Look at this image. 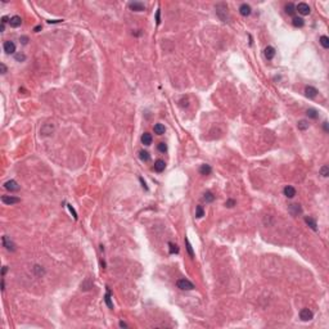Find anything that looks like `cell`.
I'll return each instance as SVG.
<instances>
[{"mask_svg": "<svg viewBox=\"0 0 329 329\" xmlns=\"http://www.w3.org/2000/svg\"><path fill=\"white\" fill-rule=\"evenodd\" d=\"M251 12H252V9H251V7L247 4V3H244V4H242L241 7H239V13H241L243 17H248L251 14Z\"/></svg>", "mask_w": 329, "mask_h": 329, "instance_id": "cell-12", "label": "cell"}, {"mask_svg": "<svg viewBox=\"0 0 329 329\" xmlns=\"http://www.w3.org/2000/svg\"><path fill=\"white\" fill-rule=\"evenodd\" d=\"M305 223H306L307 225H309L310 228L314 230V232H316V230H318V224H316V220L314 219V217L306 216V217H305Z\"/></svg>", "mask_w": 329, "mask_h": 329, "instance_id": "cell-15", "label": "cell"}, {"mask_svg": "<svg viewBox=\"0 0 329 329\" xmlns=\"http://www.w3.org/2000/svg\"><path fill=\"white\" fill-rule=\"evenodd\" d=\"M53 131H54V126H53L52 124H45L43 127H41L40 133L43 134V135H50Z\"/></svg>", "mask_w": 329, "mask_h": 329, "instance_id": "cell-16", "label": "cell"}, {"mask_svg": "<svg viewBox=\"0 0 329 329\" xmlns=\"http://www.w3.org/2000/svg\"><path fill=\"white\" fill-rule=\"evenodd\" d=\"M4 28H5V25H1V27H0V31H4Z\"/></svg>", "mask_w": 329, "mask_h": 329, "instance_id": "cell-49", "label": "cell"}, {"mask_svg": "<svg viewBox=\"0 0 329 329\" xmlns=\"http://www.w3.org/2000/svg\"><path fill=\"white\" fill-rule=\"evenodd\" d=\"M176 285H178V288L183 289V291H192V289L196 288L194 284L188 279H179L178 282H176Z\"/></svg>", "mask_w": 329, "mask_h": 329, "instance_id": "cell-2", "label": "cell"}, {"mask_svg": "<svg viewBox=\"0 0 329 329\" xmlns=\"http://www.w3.org/2000/svg\"><path fill=\"white\" fill-rule=\"evenodd\" d=\"M104 301H106L107 306H108L109 309H113V303H112V301H111V291L109 289H107V294H106V297H104Z\"/></svg>", "mask_w": 329, "mask_h": 329, "instance_id": "cell-29", "label": "cell"}, {"mask_svg": "<svg viewBox=\"0 0 329 329\" xmlns=\"http://www.w3.org/2000/svg\"><path fill=\"white\" fill-rule=\"evenodd\" d=\"M7 270H8L7 266H4V267H3V270H1V275H4L5 273H7Z\"/></svg>", "mask_w": 329, "mask_h": 329, "instance_id": "cell-47", "label": "cell"}, {"mask_svg": "<svg viewBox=\"0 0 329 329\" xmlns=\"http://www.w3.org/2000/svg\"><path fill=\"white\" fill-rule=\"evenodd\" d=\"M3 246L7 248L8 251H16V244H14L9 239V237H7V235L3 237Z\"/></svg>", "mask_w": 329, "mask_h": 329, "instance_id": "cell-9", "label": "cell"}, {"mask_svg": "<svg viewBox=\"0 0 329 329\" xmlns=\"http://www.w3.org/2000/svg\"><path fill=\"white\" fill-rule=\"evenodd\" d=\"M324 130L327 131V133L329 131V129H328V122H324Z\"/></svg>", "mask_w": 329, "mask_h": 329, "instance_id": "cell-46", "label": "cell"}, {"mask_svg": "<svg viewBox=\"0 0 329 329\" xmlns=\"http://www.w3.org/2000/svg\"><path fill=\"white\" fill-rule=\"evenodd\" d=\"M199 172H201V175H205V176H207V175H211V172H212V167L210 166V164H202L201 167H199Z\"/></svg>", "mask_w": 329, "mask_h": 329, "instance_id": "cell-19", "label": "cell"}, {"mask_svg": "<svg viewBox=\"0 0 329 329\" xmlns=\"http://www.w3.org/2000/svg\"><path fill=\"white\" fill-rule=\"evenodd\" d=\"M285 13L289 14V16H294L296 14V5L293 3H288L285 5Z\"/></svg>", "mask_w": 329, "mask_h": 329, "instance_id": "cell-21", "label": "cell"}, {"mask_svg": "<svg viewBox=\"0 0 329 329\" xmlns=\"http://www.w3.org/2000/svg\"><path fill=\"white\" fill-rule=\"evenodd\" d=\"M296 12H298L302 16H309L311 9L309 4H306V3H298V5H296Z\"/></svg>", "mask_w": 329, "mask_h": 329, "instance_id": "cell-3", "label": "cell"}, {"mask_svg": "<svg viewBox=\"0 0 329 329\" xmlns=\"http://www.w3.org/2000/svg\"><path fill=\"white\" fill-rule=\"evenodd\" d=\"M9 21H10V19L8 18V17H5V16H4V17H3V18H1V25H5V23H7V22H9Z\"/></svg>", "mask_w": 329, "mask_h": 329, "instance_id": "cell-42", "label": "cell"}, {"mask_svg": "<svg viewBox=\"0 0 329 329\" xmlns=\"http://www.w3.org/2000/svg\"><path fill=\"white\" fill-rule=\"evenodd\" d=\"M34 271L36 273V275L37 276H41V275H44L45 274V271H44V269H41V266H39V265H35L34 266Z\"/></svg>", "mask_w": 329, "mask_h": 329, "instance_id": "cell-33", "label": "cell"}, {"mask_svg": "<svg viewBox=\"0 0 329 329\" xmlns=\"http://www.w3.org/2000/svg\"><path fill=\"white\" fill-rule=\"evenodd\" d=\"M4 188L7 190H9V192H17V190H19V185L18 183H17L16 180H8L4 183Z\"/></svg>", "mask_w": 329, "mask_h": 329, "instance_id": "cell-5", "label": "cell"}, {"mask_svg": "<svg viewBox=\"0 0 329 329\" xmlns=\"http://www.w3.org/2000/svg\"><path fill=\"white\" fill-rule=\"evenodd\" d=\"M19 40L22 41V44H23V45H26V44H27V41H28V37H27V36H21V39H19Z\"/></svg>", "mask_w": 329, "mask_h": 329, "instance_id": "cell-41", "label": "cell"}, {"mask_svg": "<svg viewBox=\"0 0 329 329\" xmlns=\"http://www.w3.org/2000/svg\"><path fill=\"white\" fill-rule=\"evenodd\" d=\"M185 246H187V251H188V253H189V256L192 257V258H194L193 247H192V244H190V242H189V239H188V238H185Z\"/></svg>", "mask_w": 329, "mask_h": 329, "instance_id": "cell-27", "label": "cell"}, {"mask_svg": "<svg viewBox=\"0 0 329 329\" xmlns=\"http://www.w3.org/2000/svg\"><path fill=\"white\" fill-rule=\"evenodd\" d=\"M318 89H315L314 86H306V89H305V95H306L307 98H310V99H312V98H315L316 95H318Z\"/></svg>", "mask_w": 329, "mask_h": 329, "instance_id": "cell-11", "label": "cell"}, {"mask_svg": "<svg viewBox=\"0 0 329 329\" xmlns=\"http://www.w3.org/2000/svg\"><path fill=\"white\" fill-rule=\"evenodd\" d=\"M292 23H293L294 27H302V26L305 25V21H303V18H301V17H293Z\"/></svg>", "mask_w": 329, "mask_h": 329, "instance_id": "cell-22", "label": "cell"}, {"mask_svg": "<svg viewBox=\"0 0 329 329\" xmlns=\"http://www.w3.org/2000/svg\"><path fill=\"white\" fill-rule=\"evenodd\" d=\"M312 318H314V314L310 309H306V307H305V309H302L300 311V319L303 320V321H309V320H311Z\"/></svg>", "mask_w": 329, "mask_h": 329, "instance_id": "cell-4", "label": "cell"}, {"mask_svg": "<svg viewBox=\"0 0 329 329\" xmlns=\"http://www.w3.org/2000/svg\"><path fill=\"white\" fill-rule=\"evenodd\" d=\"M297 127H298V130H307L309 129V122L305 121V120H301L297 124Z\"/></svg>", "mask_w": 329, "mask_h": 329, "instance_id": "cell-30", "label": "cell"}, {"mask_svg": "<svg viewBox=\"0 0 329 329\" xmlns=\"http://www.w3.org/2000/svg\"><path fill=\"white\" fill-rule=\"evenodd\" d=\"M157 148H158V151L162 152V153H164V152L167 151V145H166V143H163V142H162V143H160Z\"/></svg>", "mask_w": 329, "mask_h": 329, "instance_id": "cell-35", "label": "cell"}, {"mask_svg": "<svg viewBox=\"0 0 329 329\" xmlns=\"http://www.w3.org/2000/svg\"><path fill=\"white\" fill-rule=\"evenodd\" d=\"M203 201L207 202V203L214 202V201H215V196H214V193H212V192H206V193H205V196H203Z\"/></svg>", "mask_w": 329, "mask_h": 329, "instance_id": "cell-25", "label": "cell"}, {"mask_svg": "<svg viewBox=\"0 0 329 329\" xmlns=\"http://www.w3.org/2000/svg\"><path fill=\"white\" fill-rule=\"evenodd\" d=\"M68 210H70V211H71V214L73 215V219H75V220H77V214H76V211L73 210V207H72V206H70V205H68Z\"/></svg>", "mask_w": 329, "mask_h": 329, "instance_id": "cell-39", "label": "cell"}, {"mask_svg": "<svg viewBox=\"0 0 329 329\" xmlns=\"http://www.w3.org/2000/svg\"><path fill=\"white\" fill-rule=\"evenodd\" d=\"M306 115H307V117H310V118H314V120H316L319 117V113H318V111L316 109H314V108H309L306 111Z\"/></svg>", "mask_w": 329, "mask_h": 329, "instance_id": "cell-24", "label": "cell"}, {"mask_svg": "<svg viewBox=\"0 0 329 329\" xmlns=\"http://www.w3.org/2000/svg\"><path fill=\"white\" fill-rule=\"evenodd\" d=\"M235 205H237V202H235L234 199H228V201H226V203H225V206H226V207H229V208L234 207Z\"/></svg>", "mask_w": 329, "mask_h": 329, "instance_id": "cell-36", "label": "cell"}, {"mask_svg": "<svg viewBox=\"0 0 329 329\" xmlns=\"http://www.w3.org/2000/svg\"><path fill=\"white\" fill-rule=\"evenodd\" d=\"M156 22H157V25L161 23V10L160 9L156 12Z\"/></svg>", "mask_w": 329, "mask_h": 329, "instance_id": "cell-38", "label": "cell"}, {"mask_svg": "<svg viewBox=\"0 0 329 329\" xmlns=\"http://www.w3.org/2000/svg\"><path fill=\"white\" fill-rule=\"evenodd\" d=\"M164 169H166V163H164L163 160H157V161L154 162V171L162 172Z\"/></svg>", "mask_w": 329, "mask_h": 329, "instance_id": "cell-18", "label": "cell"}, {"mask_svg": "<svg viewBox=\"0 0 329 329\" xmlns=\"http://www.w3.org/2000/svg\"><path fill=\"white\" fill-rule=\"evenodd\" d=\"M205 216V210H203L202 206H197L196 208V217H198V219H201V217Z\"/></svg>", "mask_w": 329, "mask_h": 329, "instance_id": "cell-31", "label": "cell"}, {"mask_svg": "<svg viewBox=\"0 0 329 329\" xmlns=\"http://www.w3.org/2000/svg\"><path fill=\"white\" fill-rule=\"evenodd\" d=\"M40 30H41V26H36V27L34 28V31H35V32H39Z\"/></svg>", "mask_w": 329, "mask_h": 329, "instance_id": "cell-48", "label": "cell"}, {"mask_svg": "<svg viewBox=\"0 0 329 329\" xmlns=\"http://www.w3.org/2000/svg\"><path fill=\"white\" fill-rule=\"evenodd\" d=\"M16 61H18V62L26 61V55L25 54H16Z\"/></svg>", "mask_w": 329, "mask_h": 329, "instance_id": "cell-37", "label": "cell"}, {"mask_svg": "<svg viewBox=\"0 0 329 329\" xmlns=\"http://www.w3.org/2000/svg\"><path fill=\"white\" fill-rule=\"evenodd\" d=\"M1 201L3 203H5V205H16V203H19L21 199L17 198V197H13V196H3L1 197Z\"/></svg>", "mask_w": 329, "mask_h": 329, "instance_id": "cell-7", "label": "cell"}, {"mask_svg": "<svg viewBox=\"0 0 329 329\" xmlns=\"http://www.w3.org/2000/svg\"><path fill=\"white\" fill-rule=\"evenodd\" d=\"M9 25H10V27H14V28L19 27V26L22 25V18H21L19 16H13L9 21Z\"/></svg>", "mask_w": 329, "mask_h": 329, "instance_id": "cell-14", "label": "cell"}, {"mask_svg": "<svg viewBox=\"0 0 329 329\" xmlns=\"http://www.w3.org/2000/svg\"><path fill=\"white\" fill-rule=\"evenodd\" d=\"M288 211L292 216H298V215L302 214V208H301V205L298 203H293V205H289L288 207Z\"/></svg>", "mask_w": 329, "mask_h": 329, "instance_id": "cell-6", "label": "cell"}, {"mask_svg": "<svg viewBox=\"0 0 329 329\" xmlns=\"http://www.w3.org/2000/svg\"><path fill=\"white\" fill-rule=\"evenodd\" d=\"M152 140H153V138H152V135L149 133H144L142 135V143L144 145H151L152 144Z\"/></svg>", "mask_w": 329, "mask_h": 329, "instance_id": "cell-20", "label": "cell"}, {"mask_svg": "<svg viewBox=\"0 0 329 329\" xmlns=\"http://www.w3.org/2000/svg\"><path fill=\"white\" fill-rule=\"evenodd\" d=\"M3 46H4V52L7 53V54H13V53L16 52V44H14L13 41H5Z\"/></svg>", "mask_w": 329, "mask_h": 329, "instance_id": "cell-10", "label": "cell"}, {"mask_svg": "<svg viewBox=\"0 0 329 329\" xmlns=\"http://www.w3.org/2000/svg\"><path fill=\"white\" fill-rule=\"evenodd\" d=\"M320 44H321V46L324 48V49H328L329 48V37L325 36V35H323V36L320 37Z\"/></svg>", "mask_w": 329, "mask_h": 329, "instance_id": "cell-28", "label": "cell"}, {"mask_svg": "<svg viewBox=\"0 0 329 329\" xmlns=\"http://www.w3.org/2000/svg\"><path fill=\"white\" fill-rule=\"evenodd\" d=\"M215 9H216V14L219 16V18L221 21H224V22L228 21V18H229V16H228V5H226L225 3H219V4H216Z\"/></svg>", "mask_w": 329, "mask_h": 329, "instance_id": "cell-1", "label": "cell"}, {"mask_svg": "<svg viewBox=\"0 0 329 329\" xmlns=\"http://www.w3.org/2000/svg\"><path fill=\"white\" fill-rule=\"evenodd\" d=\"M170 246V253H178L179 252V247L174 243H169Z\"/></svg>", "mask_w": 329, "mask_h": 329, "instance_id": "cell-34", "label": "cell"}, {"mask_svg": "<svg viewBox=\"0 0 329 329\" xmlns=\"http://www.w3.org/2000/svg\"><path fill=\"white\" fill-rule=\"evenodd\" d=\"M0 70H1V73H3V75H5V73H7V71H8V70H7V66H5L4 63L0 64Z\"/></svg>", "mask_w": 329, "mask_h": 329, "instance_id": "cell-40", "label": "cell"}, {"mask_svg": "<svg viewBox=\"0 0 329 329\" xmlns=\"http://www.w3.org/2000/svg\"><path fill=\"white\" fill-rule=\"evenodd\" d=\"M140 181H142V184H143V188H145V189H147V190H148V187H147V185H145V183H144V180H143V179H142V178H140Z\"/></svg>", "mask_w": 329, "mask_h": 329, "instance_id": "cell-44", "label": "cell"}, {"mask_svg": "<svg viewBox=\"0 0 329 329\" xmlns=\"http://www.w3.org/2000/svg\"><path fill=\"white\" fill-rule=\"evenodd\" d=\"M264 55L267 61H271V59L275 57V49L273 46H266L264 50Z\"/></svg>", "mask_w": 329, "mask_h": 329, "instance_id": "cell-13", "label": "cell"}, {"mask_svg": "<svg viewBox=\"0 0 329 329\" xmlns=\"http://www.w3.org/2000/svg\"><path fill=\"white\" fill-rule=\"evenodd\" d=\"M129 8L134 12H142L145 9V5L140 1H131V3H129Z\"/></svg>", "mask_w": 329, "mask_h": 329, "instance_id": "cell-8", "label": "cell"}, {"mask_svg": "<svg viewBox=\"0 0 329 329\" xmlns=\"http://www.w3.org/2000/svg\"><path fill=\"white\" fill-rule=\"evenodd\" d=\"M284 196L287 197V198H293V197L296 196V189L293 187H291V185H287L285 188H284Z\"/></svg>", "mask_w": 329, "mask_h": 329, "instance_id": "cell-17", "label": "cell"}, {"mask_svg": "<svg viewBox=\"0 0 329 329\" xmlns=\"http://www.w3.org/2000/svg\"><path fill=\"white\" fill-rule=\"evenodd\" d=\"M120 327H121V328H126V327H127V325H126V324H125V323H124V321H120Z\"/></svg>", "mask_w": 329, "mask_h": 329, "instance_id": "cell-45", "label": "cell"}, {"mask_svg": "<svg viewBox=\"0 0 329 329\" xmlns=\"http://www.w3.org/2000/svg\"><path fill=\"white\" fill-rule=\"evenodd\" d=\"M153 130H154V133L157 134V135H162V134H164V126L162 124H156L154 125V127H153Z\"/></svg>", "mask_w": 329, "mask_h": 329, "instance_id": "cell-23", "label": "cell"}, {"mask_svg": "<svg viewBox=\"0 0 329 329\" xmlns=\"http://www.w3.org/2000/svg\"><path fill=\"white\" fill-rule=\"evenodd\" d=\"M139 158L143 161V162H148V161L151 160V156H149L148 152H145V151H140V152H139Z\"/></svg>", "mask_w": 329, "mask_h": 329, "instance_id": "cell-26", "label": "cell"}, {"mask_svg": "<svg viewBox=\"0 0 329 329\" xmlns=\"http://www.w3.org/2000/svg\"><path fill=\"white\" fill-rule=\"evenodd\" d=\"M320 175L324 176V178H328V176H329V167L327 166V164L321 166V169H320Z\"/></svg>", "mask_w": 329, "mask_h": 329, "instance_id": "cell-32", "label": "cell"}, {"mask_svg": "<svg viewBox=\"0 0 329 329\" xmlns=\"http://www.w3.org/2000/svg\"><path fill=\"white\" fill-rule=\"evenodd\" d=\"M1 291H3V292L5 291V283H4V279L1 280Z\"/></svg>", "mask_w": 329, "mask_h": 329, "instance_id": "cell-43", "label": "cell"}]
</instances>
